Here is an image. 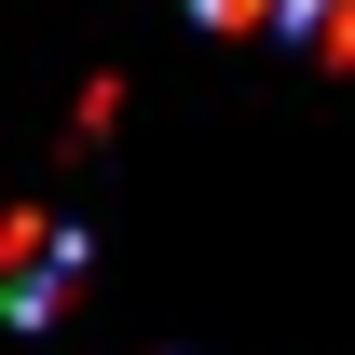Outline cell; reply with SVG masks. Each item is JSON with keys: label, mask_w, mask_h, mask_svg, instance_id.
<instances>
[{"label": "cell", "mask_w": 355, "mask_h": 355, "mask_svg": "<svg viewBox=\"0 0 355 355\" xmlns=\"http://www.w3.org/2000/svg\"><path fill=\"white\" fill-rule=\"evenodd\" d=\"M69 287H83V232H55V219H14V232H0V314H14V328H42Z\"/></svg>", "instance_id": "obj_1"}]
</instances>
